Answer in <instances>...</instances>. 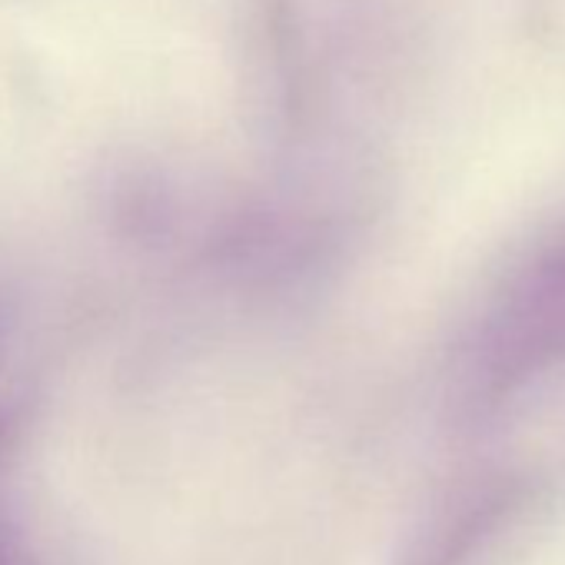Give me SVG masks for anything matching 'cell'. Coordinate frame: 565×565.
<instances>
[{
	"label": "cell",
	"instance_id": "1",
	"mask_svg": "<svg viewBox=\"0 0 565 565\" xmlns=\"http://www.w3.org/2000/svg\"><path fill=\"white\" fill-rule=\"evenodd\" d=\"M555 522V492L535 472H495L436 499L390 565H529Z\"/></svg>",
	"mask_w": 565,
	"mask_h": 565
},
{
	"label": "cell",
	"instance_id": "2",
	"mask_svg": "<svg viewBox=\"0 0 565 565\" xmlns=\"http://www.w3.org/2000/svg\"><path fill=\"white\" fill-rule=\"evenodd\" d=\"M565 360V239L539 253L512 282L482 350V393L502 399Z\"/></svg>",
	"mask_w": 565,
	"mask_h": 565
}]
</instances>
